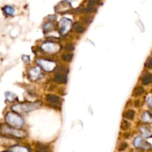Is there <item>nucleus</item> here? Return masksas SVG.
<instances>
[{
    "instance_id": "obj_7",
    "label": "nucleus",
    "mask_w": 152,
    "mask_h": 152,
    "mask_svg": "<svg viewBox=\"0 0 152 152\" xmlns=\"http://www.w3.org/2000/svg\"><path fill=\"white\" fill-rule=\"evenodd\" d=\"M46 101L51 103V105H58L60 103V98L57 96L49 94L46 97Z\"/></svg>"
},
{
    "instance_id": "obj_22",
    "label": "nucleus",
    "mask_w": 152,
    "mask_h": 152,
    "mask_svg": "<svg viewBox=\"0 0 152 152\" xmlns=\"http://www.w3.org/2000/svg\"><path fill=\"white\" fill-rule=\"evenodd\" d=\"M127 148V143H122L119 146V148H118V149H119V151H124L125 148Z\"/></svg>"
},
{
    "instance_id": "obj_20",
    "label": "nucleus",
    "mask_w": 152,
    "mask_h": 152,
    "mask_svg": "<svg viewBox=\"0 0 152 152\" xmlns=\"http://www.w3.org/2000/svg\"><path fill=\"white\" fill-rule=\"evenodd\" d=\"M100 3V0H89L88 1V5L90 7L94 6V5H97Z\"/></svg>"
},
{
    "instance_id": "obj_24",
    "label": "nucleus",
    "mask_w": 152,
    "mask_h": 152,
    "mask_svg": "<svg viewBox=\"0 0 152 152\" xmlns=\"http://www.w3.org/2000/svg\"><path fill=\"white\" fill-rule=\"evenodd\" d=\"M82 21H83L84 23H86V24H89L92 21V19L90 17H85L83 18V19H82Z\"/></svg>"
},
{
    "instance_id": "obj_6",
    "label": "nucleus",
    "mask_w": 152,
    "mask_h": 152,
    "mask_svg": "<svg viewBox=\"0 0 152 152\" xmlns=\"http://www.w3.org/2000/svg\"><path fill=\"white\" fill-rule=\"evenodd\" d=\"M142 83L145 86H148V85L152 83V74L148 71H146L143 74L141 77Z\"/></svg>"
},
{
    "instance_id": "obj_18",
    "label": "nucleus",
    "mask_w": 152,
    "mask_h": 152,
    "mask_svg": "<svg viewBox=\"0 0 152 152\" xmlns=\"http://www.w3.org/2000/svg\"><path fill=\"white\" fill-rule=\"evenodd\" d=\"M145 66L148 68H150L151 69L152 68V57H149L148 58L147 60H146V63H145Z\"/></svg>"
},
{
    "instance_id": "obj_21",
    "label": "nucleus",
    "mask_w": 152,
    "mask_h": 152,
    "mask_svg": "<svg viewBox=\"0 0 152 152\" xmlns=\"http://www.w3.org/2000/svg\"><path fill=\"white\" fill-rule=\"evenodd\" d=\"M93 8H92V7L89 6L82 10V12L84 13H90L91 12H93Z\"/></svg>"
},
{
    "instance_id": "obj_16",
    "label": "nucleus",
    "mask_w": 152,
    "mask_h": 152,
    "mask_svg": "<svg viewBox=\"0 0 152 152\" xmlns=\"http://www.w3.org/2000/svg\"><path fill=\"white\" fill-rule=\"evenodd\" d=\"M11 151H12V152H30L25 148L19 147V146L13 147V148H11Z\"/></svg>"
},
{
    "instance_id": "obj_14",
    "label": "nucleus",
    "mask_w": 152,
    "mask_h": 152,
    "mask_svg": "<svg viewBox=\"0 0 152 152\" xmlns=\"http://www.w3.org/2000/svg\"><path fill=\"white\" fill-rule=\"evenodd\" d=\"M140 133L143 135V136L144 137H149L151 134V131L149 130L148 128H147L146 127H142L140 128Z\"/></svg>"
},
{
    "instance_id": "obj_9",
    "label": "nucleus",
    "mask_w": 152,
    "mask_h": 152,
    "mask_svg": "<svg viewBox=\"0 0 152 152\" xmlns=\"http://www.w3.org/2000/svg\"><path fill=\"white\" fill-rule=\"evenodd\" d=\"M3 11L4 13H5L6 15H8V16H13L15 13L14 8H13V7L8 6V5L4 7Z\"/></svg>"
},
{
    "instance_id": "obj_5",
    "label": "nucleus",
    "mask_w": 152,
    "mask_h": 152,
    "mask_svg": "<svg viewBox=\"0 0 152 152\" xmlns=\"http://www.w3.org/2000/svg\"><path fill=\"white\" fill-rule=\"evenodd\" d=\"M54 79L57 81V83H61V84H64V83H67V75L62 71H59L57 74H56L55 76H54Z\"/></svg>"
},
{
    "instance_id": "obj_1",
    "label": "nucleus",
    "mask_w": 152,
    "mask_h": 152,
    "mask_svg": "<svg viewBox=\"0 0 152 152\" xmlns=\"http://www.w3.org/2000/svg\"><path fill=\"white\" fill-rule=\"evenodd\" d=\"M1 132L4 135H8V136H13L15 137L22 138L24 137L25 133L24 131L20 130H17V129H14L11 127L8 126L6 125H2L1 126Z\"/></svg>"
},
{
    "instance_id": "obj_3",
    "label": "nucleus",
    "mask_w": 152,
    "mask_h": 152,
    "mask_svg": "<svg viewBox=\"0 0 152 152\" xmlns=\"http://www.w3.org/2000/svg\"><path fill=\"white\" fill-rule=\"evenodd\" d=\"M38 105L34 104V103H24V104H20V105H13L12 107V110L18 113H23V112H28V111H30L31 110L36 108Z\"/></svg>"
},
{
    "instance_id": "obj_17",
    "label": "nucleus",
    "mask_w": 152,
    "mask_h": 152,
    "mask_svg": "<svg viewBox=\"0 0 152 152\" xmlns=\"http://www.w3.org/2000/svg\"><path fill=\"white\" fill-rule=\"evenodd\" d=\"M129 128H130V124H129V122H127V121L125 120L122 121V125H121V128H122V130L127 131L129 129Z\"/></svg>"
},
{
    "instance_id": "obj_11",
    "label": "nucleus",
    "mask_w": 152,
    "mask_h": 152,
    "mask_svg": "<svg viewBox=\"0 0 152 152\" xmlns=\"http://www.w3.org/2000/svg\"><path fill=\"white\" fill-rule=\"evenodd\" d=\"M135 111L134 110H128L123 114V117L127 119H133L134 117Z\"/></svg>"
},
{
    "instance_id": "obj_8",
    "label": "nucleus",
    "mask_w": 152,
    "mask_h": 152,
    "mask_svg": "<svg viewBox=\"0 0 152 152\" xmlns=\"http://www.w3.org/2000/svg\"><path fill=\"white\" fill-rule=\"evenodd\" d=\"M141 120L146 123H151L152 122V114L148 111H145L141 116Z\"/></svg>"
},
{
    "instance_id": "obj_25",
    "label": "nucleus",
    "mask_w": 152,
    "mask_h": 152,
    "mask_svg": "<svg viewBox=\"0 0 152 152\" xmlns=\"http://www.w3.org/2000/svg\"><path fill=\"white\" fill-rule=\"evenodd\" d=\"M147 103H148V105H149V107H150V108L152 109V97H150L148 99Z\"/></svg>"
},
{
    "instance_id": "obj_12",
    "label": "nucleus",
    "mask_w": 152,
    "mask_h": 152,
    "mask_svg": "<svg viewBox=\"0 0 152 152\" xmlns=\"http://www.w3.org/2000/svg\"><path fill=\"white\" fill-rule=\"evenodd\" d=\"M74 30L77 33H83L86 30L85 28L79 23H75L74 25Z\"/></svg>"
},
{
    "instance_id": "obj_23",
    "label": "nucleus",
    "mask_w": 152,
    "mask_h": 152,
    "mask_svg": "<svg viewBox=\"0 0 152 152\" xmlns=\"http://www.w3.org/2000/svg\"><path fill=\"white\" fill-rule=\"evenodd\" d=\"M74 45L72 44H67L65 47V51H71L74 50Z\"/></svg>"
},
{
    "instance_id": "obj_2",
    "label": "nucleus",
    "mask_w": 152,
    "mask_h": 152,
    "mask_svg": "<svg viewBox=\"0 0 152 152\" xmlns=\"http://www.w3.org/2000/svg\"><path fill=\"white\" fill-rule=\"evenodd\" d=\"M5 119L9 125L13 127H21L24 124V121L22 120V118L13 113H8Z\"/></svg>"
},
{
    "instance_id": "obj_19",
    "label": "nucleus",
    "mask_w": 152,
    "mask_h": 152,
    "mask_svg": "<svg viewBox=\"0 0 152 152\" xmlns=\"http://www.w3.org/2000/svg\"><path fill=\"white\" fill-rule=\"evenodd\" d=\"M9 93H10V94H8V93H6L7 99H8V100L11 102L14 101V98H16V96H15L13 93H10V92H9Z\"/></svg>"
},
{
    "instance_id": "obj_13",
    "label": "nucleus",
    "mask_w": 152,
    "mask_h": 152,
    "mask_svg": "<svg viewBox=\"0 0 152 152\" xmlns=\"http://www.w3.org/2000/svg\"><path fill=\"white\" fill-rule=\"evenodd\" d=\"M144 93V88L142 86H137L134 88L133 91V94L134 97H139Z\"/></svg>"
},
{
    "instance_id": "obj_4",
    "label": "nucleus",
    "mask_w": 152,
    "mask_h": 152,
    "mask_svg": "<svg viewBox=\"0 0 152 152\" xmlns=\"http://www.w3.org/2000/svg\"><path fill=\"white\" fill-rule=\"evenodd\" d=\"M134 144L135 147L141 149H148L151 147L150 144L148 142L141 139L140 137H136L134 141Z\"/></svg>"
},
{
    "instance_id": "obj_15",
    "label": "nucleus",
    "mask_w": 152,
    "mask_h": 152,
    "mask_svg": "<svg viewBox=\"0 0 152 152\" xmlns=\"http://www.w3.org/2000/svg\"><path fill=\"white\" fill-rule=\"evenodd\" d=\"M61 59L65 62H71L73 59V54H64L61 56Z\"/></svg>"
},
{
    "instance_id": "obj_10",
    "label": "nucleus",
    "mask_w": 152,
    "mask_h": 152,
    "mask_svg": "<svg viewBox=\"0 0 152 152\" xmlns=\"http://www.w3.org/2000/svg\"><path fill=\"white\" fill-rule=\"evenodd\" d=\"M36 152H51L49 150V148L47 147L45 145L38 143L37 145V148H36Z\"/></svg>"
},
{
    "instance_id": "obj_26",
    "label": "nucleus",
    "mask_w": 152,
    "mask_h": 152,
    "mask_svg": "<svg viewBox=\"0 0 152 152\" xmlns=\"http://www.w3.org/2000/svg\"><path fill=\"white\" fill-rule=\"evenodd\" d=\"M134 104H135V106L139 107V100H136V101L135 102Z\"/></svg>"
}]
</instances>
